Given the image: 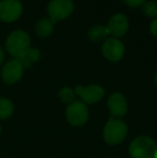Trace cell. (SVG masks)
I'll return each instance as SVG.
<instances>
[{
  "label": "cell",
  "instance_id": "15",
  "mask_svg": "<svg viewBox=\"0 0 157 158\" xmlns=\"http://www.w3.org/2000/svg\"><path fill=\"white\" fill-rule=\"evenodd\" d=\"M14 113V104L8 98L0 97V119H6Z\"/></svg>",
  "mask_w": 157,
  "mask_h": 158
},
{
  "label": "cell",
  "instance_id": "3",
  "mask_svg": "<svg viewBox=\"0 0 157 158\" xmlns=\"http://www.w3.org/2000/svg\"><path fill=\"white\" fill-rule=\"evenodd\" d=\"M128 127L121 119H110L103 128V139L110 145L121 143L127 135Z\"/></svg>",
  "mask_w": 157,
  "mask_h": 158
},
{
  "label": "cell",
  "instance_id": "19",
  "mask_svg": "<svg viewBox=\"0 0 157 158\" xmlns=\"http://www.w3.org/2000/svg\"><path fill=\"white\" fill-rule=\"evenodd\" d=\"M150 31H151L153 35L157 37V19H154L151 23V25H150Z\"/></svg>",
  "mask_w": 157,
  "mask_h": 158
},
{
  "label": "cell",
  "instance_id": "5",
  "mask_svg": "<svg viewBox=\"0 0 157 158\" xmlns=\"http://www.w3.org/2000/svg\"><path fill=\"white\" fill-rule=\"evenodd\" d=\"M88 109L84 102L73 101L72 103L68 104L66 110L67 119L72 126H82L88 119Z\"/></svg>",
  "mask_w": 157,
  "mask_h": 158
},
{
  "label": "cell",
  "instance_id": "24",
  "mask_svg": "<svg viewBox=\"0 0 157 158\" xmlns=\"http://www.w3.org/2000/svg\"><path fill=\"white\" fill-rule=\"evenodd\" d=\"M156 2H157V1H156Z\"/></svg>",
  "mask_w": 157,
  "mask_h": 158
},
{
  "label": "cell",
  "instance_id": "4",
  "mask_svg": "<svg viewBox=\"0 0 157 158\" xmlns=\"http://www.w3.org/2000/svg\"><path fill=\"white\" fill-rule=\"evenodd\" d=\"M73 11L72 0H51L48 6V13L53 23L69 16Z\"/></svg>",
  "mask_w": 157,
  "mask_h": 158
},
{
  "label": "cell",
  "instance_id": "16",
  "mask_svg": "<svg viewBox=\"0 0 157 158\" xmlns=\"http://www.w3.org/2000/svg\"><path fill=\"white\" fill-rule=\"evenodd\" d=\"M141 11L147 17H156L157 16V2L156 1H147L141 6Z\"/></svg>",
  "mask_w": 157,
  "mask_h": 158
},
{
  "label": "cell",
  "instance_id": "2",
  "mask_svg": "<svg viewBox=\"0 0 157 158\" xmlns=\"http://www.w3.org/2000/svg\"><path fill=\"white\" fill-rule=\"evenodd\" d=\"M131 158H156L157 144L155 140L147 135H141L134 140L129 145Z\"/></svg>",
  "mask_w": 157,
  "mask_h": 158
},
{
  "label": "cell",
  "instance_id": "9",
  "mask_svg": "<svg viewBox=\"0 0 157 158\" xmlns=\"http://www.w3.org/2000/svg\"><path fill=\"white\" fill-rule=\"evenodd\" d=\"M74 93H76L84 102L89 104H94L100 101L105 96V89L96 84H90L86 87L78 85L76 87Z\"/></svg>",
  "mask_w": 157,
  "mask_h": 158
},
{
  "label": "cell",
  "instance_id": "8",
  "mask_svg": "<svg viewBox=\"0 0 157 158\" xmlns=\"http://www.w3.org/2000/svg\"><path fill=\"white\" fill-rule=\"evenodd\" d=\"M101 52L105 58L110 61H118L125 53V48L122 41L115 38H108L105 40L101 48Z\"/></svg>",
  "mask_w": 157,
  "mask_h": 158
},
{
  "label": "cell",
  "instance_id": "12",
  "mask_svg": "<svg viewBox=\"0 0 157 158\" xmlns=\"http://www.w3.org/2000/svg\"><path fill=\"white\" fill-rule=\"evenodd\" d=\"M54 24L51 19L43 17L36 23V33L40 38H48L54 30Z\"/></svg>",
  "mask_w": 157,
  "mask_h": 158
},
{
  "label": "cell",
  "instance_id": "21",
  "mask_svg": "<svg viewBox=\"0 0 157 158\" xmlns=\"http://www.w3.org/2000/svg\"><path fill=\"white\" fill-rule=\"evenodd\" d=\"M155 82H156V85H157V72H156V75H155Z\"/></svg>",
  "mask_w": 157,
  "mask_h": 158
},
{
  "label": "cell",
  "instance_id": "23",
  "mask_svg": "<svg viewBox=\"0 0 157 158\" xmlns=\"http://www.w3.org/2000/svg\"><path fill=\"white\" fill-rule=\"evenodd\" d=\"M156 158H157V156H156Z\"/></svg>",
  "mask_w": 157,
  "mask_h": 158
},
{
  "label": "cell",
  "instance_id": "17",
  "mask_svg": "<svg viewBox=\"0 0 157 158\" xmlns=\"http://www.w3.org/2000/svg\"><path fill=\"white\" fill-rule=\"evenodd\" d=\"M59 98H60L61 102L66 104H70L73 102L74 99V90L70 87H64L59 92Z\"/></svg>",
  "mask_w": 157,
  "mask_h": 158
},
{
  "label": "cell",
  "instance_id": "18",
  "mask_svg": "<svg viewBox=\"0 0 157 158\" xmlns=\"http://www.w3.org/2000/svg\"><path fill=\"white\" fill-rule=\"evenodd\" d=\"M124 1L127 6H131V8H137V6H142L145 0H124Z\"/></svg>",
  "mask_w": 157,
  "mask_h": 158
},
{
  "label": "cell",
  "instance_id": "11",
  "mask_svg": "<svg viewBox=\"0 0 157 158\" xmlns=\"http://www.w3.org/2000/svg\"><path fill=\"white\" fill-rule=\"evenodd\" d=\"M108 106L112 116L123 117L126 115L128 110L127 100L121 93H114L108 99Z\"/></svg>",
  "mask_w": 157,
  "mask_h": 158
},
{
  "label": "cell",
  "instance_id": "14",
  "mask_svg": "<svg viewBox=\"0 0 157 158\" xmlns=\"http://www.w3.org/2000/svg\"><path fill=\"white\" fill-rule=\"evenodd\" d=\"M108 35H109L108 28L102 25L94 26V27H92L88 30V33H87L88 39L93 42H99V41H101V40L108 39Z\"/></svg>",
  "mask_w": 157,
  "mask_h": 158
},
{
  "label": "cell",
  "instance_id": "20",
  "mask_svg": "<svg viewBox=\"0 0 157 158\" xmlns=\"http://www.w3.org/2000/svg\"><path fill=\"white\" fill-rule=\"evenodd\" d=\"M3 60H4V51L2 50V48L0 46V66L3 63Z\"/></svg>",
  "mask_w": 157,
  "mask_h": 158
},
{
  "label": "cell",
  "instance_id": "13",
  "mask_svg": "<svg viewBox=\"0 0 157 158\" xmlns=\"http://www.w3.org/2000/svg\"><path fill=\"white\" fill-rule=\"evenodd\" d=\"M40 56H41V54H40L38 48H29L17 60L22 64V66L25 69V68H29L34 64H36L40 59Z\"/></svg>",
  "mask_w": 157,
  "mask_h": 158
},
{
  "label": "cell",
  "instance_id": "6",
  "mask_svg": "<svg viewBox=\"0 0 157 158\" xmlns=\"http://www.w3.org/2000/svg\"><path fill=\"white\" fill-rule=\"evenodd\" d=\"M23 13V6L19 0H0V21L12 23Z\"/></svg>",
  "mask_w": 157,
  "mask_h": 158
},
{
  "label": "cell",
  "instance_id": "7",
  "mask_svg": "<svg viewBox=\"0 0 157 158\" xmlns=\"http://www.w3.org/2000/svg\"><path fill=\"white\" fill-rule=\"evenodd\" d=\"M24 67L17 59H11L4 64L1 69V79L6 84L12 85L19 82L23 77Z\"/></svg>",
  "mask_w": 157,
  "mask_h": 158
},
{
  "label": "cell",
  "instance_id": "22",
  "mask_svg": "<svg viewBox=\"0 0 157 158\" xmlns=\"http://www.w3.org/2000/svg\"><path fill=\"white\" fill-rule=\"evenodd\" d=\"M0 133H1V125H0Z\"/></svg>",
  "mask_w": 157,
  "mask_h": 158
},
{
  "label": "cell",
  "instance_id": "10",
  "mask_svg": "<svg viewBox=\"0 0 157 158\" xmlns=\"http://www.w3.org/2000/svg\"><path fill=\"white\" fill-rule=\"evenodd\" d=\"M107 28L108 31H109V35H111L112 38L118 39V38L123 37L124 35H126V32L128 31V28H129L127 16L122 14V13L114 14L109 19Z\"/></svg>",
  "mask_w": 157,
  "mask_h": 158
},
{
  "label": "cell",
  "instance_id": "1",
  "mask_svg": "<svg viewBox=\"0 0 157 158\" xmlns=\"http://www.w3.org/2000/svg\"><path fill=\"white\" fill-rule=\"evenodd\" d=\"M29 48L30 37L24 30H14L6 37V50L14 59H19Z\"/></svg>",
  "mask_w": 157,
  "mask_h": 158
}]
</instances>
